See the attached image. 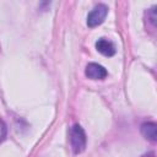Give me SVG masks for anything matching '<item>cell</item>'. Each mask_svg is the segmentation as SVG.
I'll use <instances>...</instances> for the list:
<instances>
[{
  "mask_svg": "<svg viewBox=\"0 0 157 157\" xmlns=\"http://www.w3.org/2000/svg\"><path fill=\"white\" fill-rule=\"evenodd\" d=\"M70 145H71V150L75 155L83 152L86 148V145H87L86 132L78 124H75L70 129Z\"/></svg>",
  "mask_w": 157,
  "mask_h": 157,
  "instance_id": "1",
  "label": "cell"
},
{
  "mask_svg": "<svg viewBox=\"0 0 157 157\" xmlns=\"http://www.w3.org/2000/svg\"><path fill=\"white\" fill-rule=\"evenodd\" d=\"M107 15H108V7L104 4L96 5L87 16V26L90 28H94L99 26L105 20Z\"/></svg>",
  "mask_w": 157,
  "mask_h": 157,
  "instance_id": "2",
  "label": "cell"
},
{
  "mask_svg": "<svg viewBox=\"0 0 157 157\" xmlns=\"http://www.w3.org/2000/svg\"><path fill=\"white\" fill-rule=\"evenodd\" d=\"M85 75L91 80H104L107 77L108 72L104 69V66H102L97 63H90L86 66Z\"/></svg>",
  "mask_w": 157,
  "mask_h": 157,
  "instance_id": "3",
  "label": "cell"
},
{
  "mask_svg": "<svg viewBox=\"0 0 157 157\" xmlns=\"http://www.w3.org/2000/svg\"><path fill=\"white\" fill-rule=\"evenodd\" d=\"M96 49L104 56H113L115 54V45L105 38H99L96 42Z\"/></svg>",
  "mask_w": 157,
  "mask_h": 157,
  "instance_id": "4",
  "label": "cell"
},
{
  "mask_svg": "<svg viewBox=\"0 0 157 157\" xmlns=\"http://www.w3.org/2000/svg\"><path fill=\"white\" fill-rule=\"evenodd\" d=\"M141 134L145 139L155 142L157 140V125L153 121H146L144 124H141L140 126Z\"/></svg>",
  "mask_w": 157,
  "mask_h": 157,
  "instance_id": "5",
  "label": "cell"
},
{
  "mask_svg": "<svg viewBox=\"0 0 157 157\" xmlns=\"http://www.w3.org/2000/svg\"><path fill=\"white\" fill-rule=\"evenodd\" d=\"M144 157H155V155H153V153H148V155H146V156H144Z\"/></svg>",
  "mask_w": 157,
  "mask_h": 157,
  "instance_id": "6",
  "label": "cell"
}]
</instances>
